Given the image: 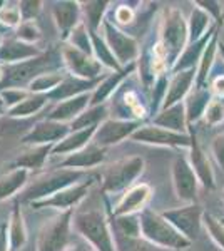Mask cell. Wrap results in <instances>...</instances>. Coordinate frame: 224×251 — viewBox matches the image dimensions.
Masks as SVG:
<instances>
[{"instance_id": "27", "label": "cell", "mask_w": 224, "mask_h": 251, "mask_svg": "<svg viewBox=\"0 0 224 251\" xmlns=\"http://www.w3.org/2000/svg\"><path fill=\"white\" fill-rule=\"evenodd\" d=\"M211 27V17L206 14L201 7H194L193 14L189 17V24H187V30H189V44H194L201 40L207 34V30H213Z\"/></svg>"}, {"instance_id": "37", "label": "cell", "mask_w": 224, "mask_h": 251, "mask_svg": "<svg viewBox=\"0 0 224 251\" xmlns=\"http://www.w3.org/2000/svg\"><path fill=\"white\" fill-rule=\"evenodd\" d=\"M64 80V75L60 72H46V74L39 75L37 79H34L30 82V92L32 94H49L59 86Z\"/></svg>"}, {"instance_id": "23", "label": "cell", "mask_w": 224, "mask_h": 251, "mask_svg": "<svg viewBox=\"0 0 224 251\" xmlns=\"http://www.w3.org/2000/svg\"><path fill=\"white\" fill-rule=\"evenodd\" d=\"M154 126L186 134V126H189L187 124V116H186V104L179 102L176 106L162 109L161 114L154 119Z\"/></svg>"}, {"instance_id": "28", "label": "cell", "mask_w": 224, "mask_h": 251, "mask_svg": "<svg viewBox=\"0 0 224 251\" xmlns=\"http://www.w3.org/2000/svg\"><path fill=\"white\" fill-rule=\"evenodd\" d=\"M134 64L129 69H122V71L116 72V74L109 75L107 79L104 80V82H99V86L96 87V91H94L92 94V99H91V106H100V102L105 99L107 96H111L114 91H116V87L121 84V80L124 77H127L129 72L134 71Z\"/></svg>"}, {"instance_id": "35", "label": "cell", "mask_w": 224, "mask_h": 251, "mask_svg": "<svg viewBox=\"0 0 224 251\" xmlns=\"http://www.w3.org/2000/svg\"><path fill=\"white\" fill-rule=\"evenodd\" d=\"M52 148V144H46V146H34V148L27 149L25 152H24L22 156L17 157V161H15V164L19 166V168H24V169H37V168H42L44 166V161H46V157L49 154V151Z\"/></svg>"}, {"instance_id": "19", "label": "cell", "mask_w": 224, "mask_h": 251, "mask_svg": "<svg viewBox=\"0 0 224 251\" xmlns=\"http://www.w3.org/2000/svg\"><path fill=\"white\" fill-rule=\"evenodd\" d=\"M52 15L59 30L62 32V37L67 39L79 25L80 7L77 2H55L52 3Z\"/></svg>"}, {"instance_id": "40", "label": "cell", "mask_w": 224, "mask_h": 251, "mask_svg": "<svg viewBox=\"0 0 224 251\" xmlns=\"http://www.w3.org/2000/svg\"><path fill=\"white\" fill-rule=\"evenodd\" d=\"M202 121H204L207 126H211V127L221 124L224 121V99H221V97H213L209 106L206 107Z\"/></svg>"}, {"instance_id": "26", "label": "cell", "mask_w": 224, "mask_h": 251, "mask_svg": "<svg viewBox=\"0 0 224 251\" xmlns=\"http://www.w3.org/2000/svg\"><path fill=\"white\" fill-rule=\"evenodd\" d=\"M97 127H89L82 129V131H72L67 137H64L59 144L54 146L52 152L55 154H74V152L80 151V149L87 148L89 141L94 139Z\"/></svg>"}, {"instance_id": "42", "label": "cell", "mask_w": 224, "mask_h": 251, "mask_svg": "<svg viewBox=\"0 0 224 251\" xmlns=\"http://www.w3.org/2000/svg\"><path fill=\"white\" fill-rule=\"evenodd\" d=\"M0 22L7 27H20V22H22L20 7L15 5V3H5L0 9Z\"/></svg>"}, {"instance_id": "17", "label": "cell", "mask_w": 224, "mask_h": 251, "mask_svg": "<svg viewBox=\"0 0 224 251\" xmlns=\"http://www.w3.org/2000/svg\"><path fill=\"white\" fill-rule=\"evenodd\" d=\"M196 69H189V71H181L174 72V77L171 79L168 92H166L164 102H162V109H168L171 106L182 102L189 92L193 91V82H196Z\"/></svg>"}, {"instance_id": "13", "label": "cell", "mask_w": 224, "mask_h": 251, "mask_svg": "<svg viewBox=\"0 0 224 251\" xmlns=\"http://www.w3.org/2000/svg\"><path fill=\"white\" fill-rule=\"evenodd\" d=\"M141 127V121H127V119H105L97 127L94 134V144L99 148H107L112 144H119L122 139L131 137L137 129Z\"/></svg>"}, {"instance_id": "51", "label": "cell", "mask_w": 224, "mask_h": 251, "mask_svg": "<svg viewBox=\"0 0 224 251\" xmlns=\"http://www.w3.org/2000/svg\"><path fill=\"white\" fill-rule=\"evenodd\" d=\"M9 231H7V225L0 226V251H9Z\"/></svg>"}, {"instance_id": "56", "label": "cell", "mask_w": 224, "mask_h": 251, "mask_svg": "<svg viewBox=\"0 0 224 251\" xmlns=\"http://www.w3.org/2000/svg\"><path fill=\"white\" fill-rule=\"evenodd\" d=\"M223 203H224V193H223Z\"/></svg>"}, {"instance_id": "36", "label": "cell", "mask_w": 224, "mask_h": 251, "mask_svg": "<svg viewBox=\"0 0 224 251\" xmlns=\"http://www.w3.org/2000/svg\"><path fill=\"white\" fill-rule=\"evenodd\" d=\"M46 102H47V94L28 96L24 102H20L19 106H15L14 109H10L9 116L10 117H27V116L34 114V112L40 111Z\"/></svg>"}, {"instance_id": "11", "label": "cell", "mask_w": 224, "mask_h": 251, "mask_svg": "<svg viewBox=\"0 0 224 251\" xmlns=\"http://www.w3.org/2000/svg\"><path fill=\"white\" fill-rule=\"evenodd\" d=\"M94 183H96V179L89 177V179L80 181V183L71 186V188L62 189V191L47 198V200L35 201V203H32V208H57L60 211H71V209H74L75 204H79L87 196Z\"/></svg>"}, {"instance_id": "24", "label": "cell", "mask_w": 224, "mask_h": 251, "mask_svg": "<svg viewBox=\"0 0 224 251\" xmlns=\"http://www.w3.org/2000/svg\"><path fill=\"white\" fill-rule=\"evenodd\" d=\"M97 82H99V79L85 80L79 77H64V80L54 89V91L49 92L47 99H60V100L72 99V97H75V96L85 94V91L96 87Z\"/></svg>"}, {"instance_id": "12", "label": "cell", "mask_w": 224, "mask_h": 251, "mask_svg": "<svg viewBox=\"0 0 224 251\" xmlns=\"http://www.w3.org/2000/svg\"><path fill=\"white\" fill-rule=\"evenodd\" d=\"M102 27L105 34V42L112 50L114 57L117 59V62L121 66H127V64L132 66L134 59L139 54V47H137L136 40L129 37L127 34H124V32H121L117 27H114L109 20H104Z\"/></svg>"}, {"instance_id": "43", "label": "cell", "mask_w": 224, "mask_h": 251, "mask_svg": "<svg viewBox=\"0 0 224 251\" xmlns=\"http://www.w3.org/2000/svg\"><path fill=\"white\" fill-rule=\"evenodd\" d=\"M0 96H2L3 102H5V106L9 109H14L15 106H19L20 102H24V100L28 97V92L22 91V89H3V91H0Z\"/></svg>"}, {"instance_id": "50", "label": "cell", "mask_w": 224, "mask_h": 251, "mask_svg": "<svg viewBox=\"0 0 224 251\" xmlns=\"http://www.w3.org/2000/svg\"><path fill=\"white\" fill-rule=\"evenodd\" d=\"M213 92L216 94V97H221L224 99V75H218L214 80H213Z\"/></svg>"}, {"instance_id": "5", "label": "cell", "mask_w": 224, "mask_h": 251, "mask_svg": "<svg viewBox=\"0 0 224 251\" xmlns=\"http://www.w3.org/2000/svg\"><path fill=\"white\" fill-rule=\"evenodd\" d=\"M144 159L139 156L125 157L105 168L102 174V193H119L129 189L144 171Z\"/></svg>"}, {"instance_id": "53", "label": "cell", "mask_w": 224, "mask_h": 251, "mask_svg": "<svg viewBox=\"0 0 224 251\" xmlns=\"http://www.w3.org/2000/svg\"><path fill=\"white\" fill-rule=\"evenodd\" d=\"M218 50L221 52V55H223V60H224V44H223V42H219V46H218Z\"/></svg>"}, {"instance_id": "16", "label": "cell", "mask_w": 224, "mask_h": 251, "mask_svg": "<svg viewBox=\"0 0 224 251\" xmlns=\"http://www.w3.org/2000/svg\"><path fill=\"white\" fill-rule=\"evenodd\" d=\"M150 193H152V189L146 183L129 188L114 208V216H131V214L142 213L146 209V203L150 198Z\"/></svg>"}, {"instance_id": "14", "label": "cell", "mask_w": 224, "mask_h": 251, "mask_svg": "<svg viewBox=\"0 0 224 251\" xmlns=\"http://www.w3.org/2000/svg\"><path fill=\"white\" fill-rule=\"evenodd\" d=\"M54 62H50V59L46 57H37L32 60H25V62L15 64L9 69V72L3 74V80L0 82V91L3 89L5 84L9 86H19V84H25L28 80L37 79L39 75L46 74L44 69H47L49 66H52Z\"/></svg>"}, {"instance_id": "48", "label": "cell", "mask_w": 224, "mask_h": 251, "mask_svg": "<svg viewBox=\"0 0 224 251\" xmlns=\"http://www.w3.org/2000/svg\"><path fill=\"white\" fill-rule=\"evenodd\" d=\"M114 17H116V20L119 24H129V22H132V19H134V10L127 5H121L114 12Z\"/></svg>"}, {"instance_id": "29", "label": "cell", "mask_w": 224, "mask_h": 251, "mask_svg": "<svg viewBox=\"0 0 224 251\" xmlns=\"http://www.w3.org/2000/svg\"><path fill=\"white\" fill-rule=\"evenodd\" d=\"M218 46H219V35L214 34V37L211 39L209 44H207L204 54H202L201 60H199V67L196 72V87H206L211 67H213V64H214L216 52H218Z\"/></svg>"}, {"instance_id": "30", "label": "cell", "mask_w": 224, "mask_h": 251, "mask_svg": "<svg viewBox=\"0 0 224 251\" xmlns=\"http://www.w3.org/2000/svg\"><path fill=\"white\" fill-rule=\"evenodd\" d=\"M112 233H114V241H116L117 251H169L152 245V243H149L142 236H125V234L116 233L114 229Z\"/></svg>"}, {"instance_id": "41", "label": "cell", "mask_w": 224, "mask_h": 251, "mask_svg": "<svg viewBox=\"0 0 224 251\" xmlns=\"http://www.w3.org/2000/svg\"><path fill=\"white\" fill-rule=\"evenodd\" d=\"M69 39H71V46L72 47L79 49V50L85 52V54H91V55L94 54V52H92V42H91V34L87 32L85 24H79Z\"/></svg>"}, {"instance_id": "46", "label": "cell", "mask_w": 224, "mask_h": 251, "mask_svg": "<svg viewBox=\"0 0 224 251\" xmlns=\"http://www.w3.org/2000/svg\"><path fill=\"white\" fill-rule=\"evenodd\" d=\"M40 5L42 2H20V14H22V19L25 22H32V19L37 17V14L40 12Z\"/></svg>"}, {"instance_id": "38", "label": "cell", "mask_w": 224, "mask_h": 251, "mask_svg": "<svg viewBox=\"0 0 224 251\" xmlns=\"http://www.w3.org/2000/svg\"><path fill=\"white\" fill-rule=\"evenodd\" d=\"M107 2H87L84 3V7H80L85 17V27H89V30L96 32L99 29L100 22H102V14L107 9Z\"/></svg>"}, {"instance_id": "20", "label": "cell", "mask_w": 224, "mask_h": 251, "mask_svg": "<svg viewBox=\"0 0 224 251\" xmlns=\"http://www.w3.org/2000/svg\"><path fill=\"white\" fill-rule=\"evenodd\" d=\"M91 99H92V96L85 92V94H80V96L72 97V99L64 100V102H60L59 106H55L52 109V112L49 114V119L57 121V123H62V124H67L69 121L74 123L77 117L84 112V109L91 104Z\"/></svg>"}, {"instance_id": "8", "label": "cell", "mask_w": 224, "mask_h": 251, "mask_svg": "<svg viewBox=\"0 0 224 251\" xmlns=\"http://www.w3.org/2000/svg\"><path fill=\"white\" fill-rule=\"evenodd\" d=\"M173 186L174 193L186 204H193L198 200L199 179L186 156H177L173 163Z\"/></svg>"}, {"instance_id": "52", "label": "cell", "mask_w": 224, "mask_h": 251, "mask_svg": "<svg viewBox=\"0 0 224 251\" xmlns=\"http://www.w3.org/2000/svg\"><path fill=\"white\" fill-rule=\"evenodd\" d=\"M5 102H3V99H2V96H0V116L3 114V112H5Z\"/></svg>"}, {"instance_id": "21", "label": "cell", "mask_w": 224, "mask_h": 251, "mask_svg": "<svg viewBox=\"0 0 224 251\" xmlns=\"http://www.w3.org/2000/svg\"><path fill=\"white\" fill-rule=\"evenodd\" d=\"M104 159H105V149L99 148L97 144L92 143L87 148L74 152V154H69V157L62 161V168L85 171L87 168H94V166L100 164Z\"/></svg>"}, {"instance_id": "44", "label": "cell", "mask_w": 224, "mask_h": 251, "mask_svg": "<svg viewBox=\"0 0 224 251\" xmlns=\"http://www.w3.org/2000/svg\"><path fill=\"white\" fill-rule=\"evenodd\" d=\"M17 39L25 44H34L40 39V32L34 22H24L17 29Z\"/></svg>"}, {"instance_id": "45", "label": "cell", "mask_w": 224, "mask_h": 251, "mask_svg": "<svg viewBox=\"0 0 224 251\" xmlns=\"http://www.w3.org/2000/svg\"><path fill=\"white\" fill-rule=\"evenodd\" d=\"M198 7H201L209 17H214L216 22H223V3L221 2H196Z\"/></svg>"}, {"instance_id": "22", "label": "cell", "mask_w": 224, "mask_h": 251, "mask_svg": "<svg viewBox=\"0 0 224 251\" xmlns=\"http://www.w3.org/2000/svg\"><path fill=\"white\" fill-rule=\"evenodd\" d=\"M40 50L34 44H25L19 39L3 40L0 46V60L2 62H25V59H37Z\"/></svg>"}, {"instance_id": "54", "label": "cell", "mask_w": 224, "mask_h": 251, "mask_svg": "<svg viewBox=\"0 0 224 251\" xmlns=\"http://www.w3.org/2000/svg\"><path fill=\"white\" fill-rule=\"evenodd\" d=\"M2 79H3V72H2V69H0V82H2Z\"/></svg>"}, {"instance_id": "34", "label": "cell", "mask_w": 224, "mask_h": 251, "mask_svg": "<svg viewBox=\"0 0 224 251\" xmlns=\"http://www.w3.org/2000/svg\"><path fill=\"white\" fill-rule=\"evenodd\" d=\"M107 117V107L104 104L100 106H92L89 111L82 112L77 119L72 123V131H82V129L89 127H99Z\"/></svg>"}, {"instance_id": "6", "label": "cell", "mask_w": 224, "mask_h": 251, "mask_svg": "<svg viewBox=\"0 0 224 251\" xmlns=\"http://www.w3.org/2000/svg\"><path fill=\"white\" fill-rule=\"evenodd\" d=\"M74 211H64L40 228L37 251H66L72 243L71 225Z\"/></svg>"}, {"instance_id": "7", "label": "cell", "mask_w": 224, "mask_h": 251, "mask_svg": "<svg viewBox=\"0 0 224 251\" xmlns=\"http://www.w3.org/2000/svg\"><path fill=\"white\" fill-rule=\"evenodd\" d=\"M161 214L179 233L184 234L191 243L196 241L199 238L204 211H202V208L198 203L186 204L182 208H176V209H168V211H162Z\"/></svg>"}, {"instance_id": "3", "label": "cell", "mask_w": 224, "mask_h": 251, "mask_svg": "<svg viewBox=\"0 0 224 251\" xmlns=\"http://www.w3.org/2000/svg\"><path fill=\"white\" fill-rule=\"evenodd\" d=\"M85 176H87V173L80 171V169L59 168L55 171H49L42 174V176H39L25 191L20 194V201L35 203V201L47 200V198L54 196V194L62 191V189L80 183V179Z\"/></svg>"}, {"instance_id": "32", "label": "cell", "mask_w": 224, "mask_h": 251, "mask_svg": "<svg viewBox=\"0 0 224 251\" xmlns=\"http://www.w3.org/2000/svg\"><path fill=\"white\" fill-rule=\"evenodd\" d=\"M27 176H28L27 169L17 168L12 173L0 177V201L7 200L12 194L17 193L19 189L27 183Z\"/></svg>"}, {"instance_id": "10", "label": "cell", "mask_w": 224, "mask_h": 251, "mask_svg": "<svg viewBox=\"0 0 224 251\" xmlns=\"http://www.w3.org/2000/svg\"><path fill=\"white\" fill-rule=\"evenodd\" d=\"M62 59L72 74H75L79 79L85 80H97L102 74V64L99 62L94 55L85 54L79 49L72 46H64Z\"/></svg>"}, {"instance_id": "55", "label": "cell", "mask_w": 224, "mask_h": 251, "mask_svg": "<svg viewBox=\"0 0 224 251\" xmlns=\"http://www.w3.org/2000/svg\"><path fill=\"white\" fill-rule=\"evenodd\" d=\"M2 40H3V39H2V35H0V46H2Z\"/></svg>"}, {"instance_id": "25", "label": "cell", "mask_w": 224, "mask_h": 251, "mask_svg": "<svg viewBox=\"0 0 224 251\" xmlns=\"http://www.w3.org/2000/svg\"><path fill=\"white\" fill-rule=\"evenodd\" d=\"M211 94L206 87H196L189 92V96L186 97V116H187V124L198 123L199 119H202L206 112V107L211 102Z\"/></svg>"}, {"instance_id": "49", "label": "cell", "mask_w": 224, "mask_h": 251, "mask_svg": "<svg viewBox=\"0 0 224 251\" xmlns=\"http://www.w3.org/2000/svg\"><path fill=\"white\" fill-rule=\"evenodd\" d=\"M66 251H96V250H94L92 246L84 240V238H79V240L72 241Z\"/></svg>"}, {"instance_id": "4", "label": "cell", "mask_w": 224, "mask_h": 251, "mask_svg": "<svg viewBox=\"0 0 224 251\" xmlns=\"http://www.w3.org/2000/svg\"><path fill=\"white\" fill-rule=\"evenodd\" d=\"M187 42H189V30L184 17L177 9H169L162 19L161 39H159V44L168 57V67H174L181 54L186 50Z\"/></svg>"}, {"instance_id": "39", "label": "cell", "mask_w": 224, "mask_h": 251, "mask_svg": "<svg viewBox=\"0 0 224 251\" xmlns=\"http://www.w3.org/2000/svg\"><path fill=\"white\" fill-rule=\"evenodd\" d=\"M202 226H204L206 233L209 234L211 240L219 246V250L224 251V223L219 220V218H216L214 214L204 213Z\"/></svg>"}, {"instance_id": "15", "label": "cell", "mask_w": 224, "mask_h": 251, "mask_svg": "<svg viewBox=\"0 0 224 251\" xmlns=\"http://www.w3.org/2000/svg\"><path fill=\"white\" fill-rule=\"evenodd\" d=\"M71 134V127L67 124L57 123V121H40L34 126V129L27 132L24 136L22 143L25 144H32V146H46V144H52L55 141H62L64 137H67Z\"/></svg>"}, {"instance_id": "1", "label": "cell", "mask_w": 224, "mask_h": 251, "mask_svg": "<svg viewBox=\"0 0 224 251\" xmlns=\"http://www.w3.org/2000/svg\"><path fill=\"white\" fill-rule=\"evenodd\" d=\"M72 225L77 234L96 251H117L112 226L105 218L102 204L97 201V198L89 201L87 206L77 209L72 216Z\"/></svg>"}, {"instance_id": "9", "label": "cell", "mask_w": 224, "mask_h": 251, "mask_svg": "<svg viewBox=\"0 0 224 251\" xmlns=\"http://www.w3.org/2000/svg\"><path fill=\"white\" fill-rule=\"evenodd\" d=\"M132 141L152 146H168V148H191V134L174 132L159 126H141L131 136Z\"/></svg>"}, {"instance_id": "31", "label": "cell", "mask_w": 224, "mask_h": 251, "mask_svg": "<svg viewBox=\"0 0 224 251\" xmlns=\"http://www.w3.org/2000/svg\"><path fill=\"white\" fill-rule=\"evenodd\" d=\"M89 34H91V42H92V52H94V57L99 60L102 66L112 69V71L119 72L122 71L121 69V64L117 62V59L114 57L112 50L109 49L107 42H105L104 39H100L99 35H97V32H92L89 30Z\"/></svg>"}, {"instance_id": "33", "label": "cell", "mask_w": 224, "mask_h": 251, "mask_svg": "<svg viewBox=\"0 0 224 251\" xmlns=\"http://www.w3.org/2000/svg\"><path fill=\"white\" fill-rule=\"evenodd\" d=\"M9 241L12 250H19L20 246L25 245L27 241V229L24 223L22 213H20L19 204L14 206V211L10 214V225H9Z\"/></svg>"}, {"instance_id": "2", "label": "cell", "mask_w": 224, "mask_h": 251, "mask_svg": "<svg viewBox=\"0 0 224 251\" xmlns=\"http://www.w3.org/2000/svg\"><path fill=\"white\" fill-rule=\"evenodd\" d=\"M139 223H141V236L146 238L152 245L159 246V248H164L169 251H181V250H187L193 245L162 214L150 211L148 208L142 213H139Z\"/></svg>"}, {"instance_id": "18", "label": "cell", "mask_w": 224, "mask_h": 251, "mask_svg": "<svg viewBox=\"0 0 224 251\" xmlns=\"http://www.w3.org/2000/svg\"><path fill=\"white\" fill-rule=\"evenodd\" d=\"M187 159H189L194 173H196L199 184H202L207 189H214L216 181H214L213 168H211V163H209V159H207L204 149L198 143L194 132H191V148H189V157H187Z\"/></svg>"}, {"instance_id": "47", "label": "cell", "mask_w": 224, "mask_h": 251, "mask_svg": "<svg viewBox=\"0 0 224 251\" xmlns=\"http://www.w3.org/2000/svg\"><path fill=\"white\" fill-rule=\"evenodd\" d=\"M211 151H213L218 164L224 169V131L219 136L214 137L213 144H211Z\"/></svg>"}]
</instances>
